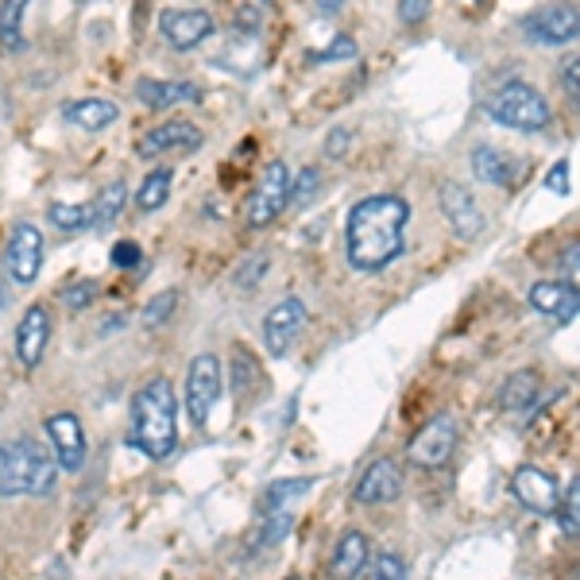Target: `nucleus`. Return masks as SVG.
<instances>
[{"label": "nucleus", "instance_id": "f257e3e1", "mask_svg": "<svg viewBox=\"0 0 580 580\" xmlns=\"http://www.w3.org/2000/svg\"><path fill=\"white\" fill-rule=\"evenodd\" d=\"M410 205L407 197L372 194L352 205L349 225H345V252L357 271H384L387 264L402 256L407 244Z\"/></svg>", "mask_w": 580, "mask_h": 580}, {"label": "nucleus", "instance_id": "f03ea898", "mask_svg": "<svg viewBox=\"0 0 580 580\" xmlns=\"http://www.w3.org/2000/svg\"><path fill=\"white\" fill-rule=\"evenodd\" d=\"M129 445L140 449L147 461H167L179 445V399H174L171 379H147L132 395V422H129Z\"/></svg>", "mask_w": 580, "mask_h": 580}, {"label": "nucleus", "instance_id": "7ed1b4c3", "mask_svg": "<svg viewBox=\"0 0 580 580\" xmlns=\"http://www.w3.org/2000/svg\"><path fill=\"white\" fill-rule=\"evenodd\" d=\"M59 461L55 452L44 449L35 437H12L0 445V495L16 499V495H51L59 484Z\"/></svg>", "mask_w": 580, "mask_h": 580}, {"label": "nucleus", "instance_id": "20e7f679", "mask_svg": "<svg viewBox=\"0 0 580 580\" xmlns=\"http://www.w3.org/2000/svg\"><path fill=\"white\" fill-rule=\"evenodd\" d=\"M487 117H492L495 124H504V129L537 132L554 120V112H549V101L537 94L534 86L511 77V82H504V86L487 97Z\"/></svg>", "mask_w": 580, "mask_h": 580}, {"label": "nucleus", "instance_id": "39448f33", "mask_svg": "<svg viewBox=\"0 0 580 580\" xmlns=\"http://www.w3.org/2000/svg\"><path fill=\"white\" fill-rule=\"evenodd\" d=\"M221 387H225L221 360H217L214 352H197L186 367V414L194 426H205V422H209L217 399H221Z\"/></svg>", "mask_w": 580, "mask_h": 580}, {"label": "nucleus", "instance_id": "423d86ee", "mask_svg": "<svg viewBox=\"0 0 580 580\" xmlns=\"http://www.w3.org/2000/svg\"><path fill=\"white\" fill-rule=\"evenodd\" d=\"M522 35H527L530 44H542V47L572 44V39H580V9L577 4H565V0L542 4L530 16H522Z\"/></svg>", "mask_w": 580, "mask_h": 580}, {"label": "nucleus", "instance_id": "0eeeda50", "mask_svg": "<svg viewBox=\"0 0 580 580\" xmlns=\"http://www.w3.org/2000/svg\"><path fill=\"white\" fill-rule=\"evenodd\" d=\"M287 205H290V171H287V162L279 159L259 174L256 190L247 197V209H244L247 229H267Z\"/></svg>", "mask_w": 580, "mask_h": 580}, {"label": "nucleus", "instance_id": "6e6552de", "mask_svg": "<svg viewBox=\"0 0 580 580\" xmlns=\"http://www.w3.org/2000/svg\"><path fill=\"white\" fill-rule=\"evenodd\" d=\"M306 317H310L306 302L294 299V294H290V299H279L271 310H267V317H264V345H267V352H271L275 360L287 357L290 345L299 341V334L306 329Z\"/></svg>", "mask_w": 580, "mask_h": 580}, {"label": "nucleus", "instance_id": "1a4fd4ad", "mask_svg": "<svg viewBox=\"0 0 580 580\" xmlns=\"http://www.w3.org/2000/svg\"><path fill=\"white\" fill-rule=\"evenodd\" d=\"M452 449H457V422H452L449 414H437V419L426 422V426L419 430V437L410 442L407 457H410V464H419V469H442L452 457Z\"/></svg>", "mask_w": 580, "mask_h": 580}, {"label": "nucleus", "instance_id": "9d476101", "mask_svg": "<svg viewBox=\"0 0 580 580\" xmlns=\"http://www.w3.org/2000/svg\"><path fill=\"white\" fill-rule=\"evenodd\" d=\"M47 442H51V452L62 472H77L86 464V430H82L77 414H70V410L51 414L47 419Z\"/></svg>", "mask_w": 580, "mask_h": 580}, {"label": "nucleus", "instance_id": "9b49d317", "mask_svg": "<svg viewBox=\"0 0 580 580\" xmlns=\"http://www.w3.org/2000/svg\"><path fill=\"white\" fill-rule=\"evenodd\" d=\"M159 32L174 51H194L214 35V16L205 9H167L159 16Z\"/></svg>", "mask_w": 580, "mask_h": 580}, {"label": "nucleus", "instance_id": "f8f14e48", "mask_svg": "<svg viewBox=\"0 0 580 580\" xmlns=\"http://www.w3.org/2000/svg\"><path fill=\"white\" fill-rule=\"evenodd\" d=\"M44 232L35 229L32 221H20L9 237V271L16 282L32 287L39 279V267H44Z\"/></svg>", "mask_w": 580, "mask_h": 580}, {"label": "nucleus", "instance_id": "ddd939ff", "mask_svg": "<svg viewBox=\"0 0 580 580\" xmlns=\"http://www.w3.org/2000/svg\"><path fill=\"white\" fill-rule=\"evenodd\" d=\"M511 492H515V499H519L527 511H534V515H549L554 519L557 515V504H561V492H557V480L549 476V472H542V469H519L515 472V480H511Z\"/></svg>", "mask_w": 580, "mask_h": 580}, {"label": "nucleus", "instance_id": "4468645a", "mask_svg": "<svg viewBox=\"0 0 580 580\" xmlns=\"http://www.w3.org/2000/svg\"><path fill=\"white\" fill-rule=\"evenodd\" d=\"M402 495V472L395 461H372L364 469V476L357 480V487H352V499L364 507H379V504H395Z\"/></svg>", "mask_w": 580, "mask_h": 580}, {"label": "nucleus", "instance_id": "2eb2a0df", "mask_svg": "<svg viewBox=\"0 0 580 580\" xmlns=\"http://www.w3.org/2000/svg\"><path fill=\"white\" fill-rule=\"evenodd\" d=\"M205 144V132L197 129L194 120H167V124H155L144 140H140L136 152L144 159L152 155H167V152H197Z\"/></svg>", "mask_w": 580, "mask_h": 580}, {"label": "nucleus", "instance_id": "dca6fc26", "mask_svg": "<svg viewBox=\"0 0 580 580\" xmlns=\"http://www.w3.org/2000/svg\"><path fill=\"white\" fill-rule=\"evenodd\" d=\"M442 214L452 225V232L464 240L484 232V214L476 209V197L461 186V182H445L442 186Z\"/></svg>", "mask_w": 580, "mask_h": 580}, {"label": "nucleus", "instance_id": "f3484780", "mask_svg": "<svg viewBox=\"0 0 580 580\" xmlns=\"http://www.w3.org/2000/svg\"><path fill=\"white\" fill-rule=\"evenodd\" d=\"M472 171H476V179L487 182V186H519V179L527 174V162L499 152V147L484 144L472 152Z\"/></svg>", "mask_w": 580, "mask_h": 580}, {"label": "nucleus", "instance_id": "a211bd4d", "mask_svg": "<svg viewBox=\"0 0 580 580\" xmlns=\"http://www.w3.org/2000/svg\"><path fill=\"white\" fill-rule=\"evenodd\" d=\"M47 341H51V314L47 306H32L24 317H20V329H16V357L24 367H35L44 360Z\"/></svg>", "mask_w": 580, "mask_h": 580}, {"label": "nucleus", "instance_id": "6ab92c4d", "mask_svg": "<svg viewBox=\"0 0 580 580\" xmlns=\"http://www.w3.org/2000/svg\"><path fill=\"white\" fill-rule=\"evenodd\" d=\"M136 97H140V105H147V109L162 112V109H174V105L197 101V97H202V89H197L194 82H162V77H140V82H136Z\"/></svg>", "mask_w": 580, "mask_h": 580}, {"label": "nucleus", "instance_id": "aec40b11", "mask_svg": "<svg viewBox=\"0 0 580 580\" xmlns=\"http://www.w3.org/2000/svg\"><path fill=\"white\" fill-rule=\"evenodd\" d=\"M62 120L82 132H105L120 120V109L109 97H82V101L62 105Z\"/></svg>", "mask_w": 580, "mask_h": 580}, {"label": "nucleus", "instance_id": "412c9836", "mask_svg": "<svg viewBox=\"0 0 580 580\" xmlns=\"http://www.w3.org/2000/svg\"><path fill=\"white\" fill-rule=\"evenodd\" d=\"M530 306H534L537 314L569 322L580 310V290L569 287V282H534V287H530Z\"/></svg>", "mask_w": 580, "mask_h": 580}, {"label": "nucleus", "instance_id": "4be33fe9", "mask_svg": "<svg viewBox=\"0 0 580 580\" xmlns=\"http://www.w3.org/2000/svg\"><path fill=\"white\" fill-rule=\"evenodd\" d=\"M367 557H372V546H367V537L360 530H345L337 537V549H334V561H329V572L334 577H357L364 572Z\"/></svg>", "mask_w": 580, "mask_h": 580}, {"label": "nucleus", "instance_id": "5701e85b", "mask_svg": "<svg viewBox=\"0 0 580 580\" xmlns=\"http://www.w3.org/2000/svg\"><path fill=\"white\" fill-rule=\"evenodd\" d=\"M27 9H32V0H0V47L9 55L27 51V39H24Z\"/></svg>", "mask_w": 580, "mask_h": 580}, {"label": "nucleus", "instance_id": "b1692460", "mask_svg": "<svg viewBox=\"0 0 580 580\" xmlns=\"http://www.w3.org/2000/svg\"><path fill=\"white\" fill-rule=\"evenodd\" d=\"M124 202H129V186H124V182H109V186L94 197V205H89V229L94 232L112 229V221L124 214Z\"/></svg>", "mask_w": 580, "mask_h": 580}, {"label": "nucleus", "instance_id": "393cba45", "mask_svg": "<svg viewBox=\"0 0 580 580\" xmlns=\"http://www.w3.org/2000/svg\"><path fill=\"white\" fill-rule=\"evenodd\" d=\"M537 391H542L537 372H515V376L504 384V391H499V407L511 410V414H527V410L537 402Z\"/></svg>", "mask_w": 580, "mask_h": 580}, {"label": "nucleus", "instance_id": "a878e982", "mask_svg": "<svg viewBox=\"0 0 580 580\" xmlns=\"http://www.w3.org/2000/svg\"><path fill=\"white\" fill-rule=\"evenodd\" d=\"M171 174H174L171 167H155L144 179V186H140V194H136V205L144 214H155V209L167 205V197H171Z\"/></svg>", "mask_w": 580, "mask_h": 580}, {"label": "nucleus", "instance_id": "bb28decb", "mask_svg": "<svg viewBox=\"0 0 580 580\" xmlns=\"http://www.w3.org/2000/svg\"><path fill=\"white\" fill-rule=\"evenodd\" d=\"M310 484L314 480H279V484H271L264 492V499H259V511H279V507H287L290 499H302V495L310 492Z\"/></svg>", "mask_w": 580, "mask_h": 580}, {"label": "nucleus", "instance_id": "cd10ccee", "mask_svg": "<svg viewBox=\"0 0 580 580\" xmlns=\"http://www.w3.org/2000/svg\"><path fill=\"white\" fill-rule=\"evenodd\" d=\"M259 519H264V527H259V534H256V546H259V549L279 546L282 537L290 534V527H294V515H290L287 507H279V511L259 515Z\"/></svg>", "mask_w": 580, "mask_h": 580}, {"label": "nucleus", "instance_id": "c85d7f7f", "mask_svg": "<svg viewBox=\"0 0 580 580\" xmlns=\"http://www.w3.org/2000/svg\"><path fill=\"white\" fill-rule=\"evenodd\" d=\"M174 310H179V290L171 287V290H162V294H155V299L140 310V325H144V329H159V325L171 322Z\"/></svg>", "mask_w": 580, "mask_h": 580}, {"label": "nucleus", "instance_id": "c756f323", "mask_svg": "<svg viewBox=\"0 0 580 580\" xmlns=\"http://www.w3.org/2000/svg\"><path fill=\"white\" fill-rule=\"evenodd\" d=\"M47 221L62 232H82V229H89V209L86 205L55 202V205H47Z\"/></svg>", "mask_w": 580, "mask_h": 580}, {"label": "nucleus", "instance_id": "7c9ffc66", "mask_svg": "<svg viewBox=\"0 0 580 580\" xmlns=\"http://www.w3.org/2000/svg\"><path fill=\"white\" fill-rule=\"evenodd\" d=\"M554 519H561V527L569 530V534H580V476L561 492V504H557Z\"/></svg>", "mask_w": 580, "mask_h": 580}, {"label": "nucleus", "instance_id": "2f4dec72", "mask_svg": "<svg viewBox=\"0 0 580 580\" xmlns=\"http://www.w3.org/2000/svg\"><path fill=\"white\" fill-rule=\"evenodd\" d=\"M97 294H101V287H97L94 279H77V282H70V287H62V306L77 314V310L94 306Z\"/></svg>", "mask_w": 580, "mask_h": 580}, {"label": "nucleus", "instance_id": "473e14b6", "mask_svg": "<svg viewBox=\"0 0 580 580\" xmlns=\"http://www.w3.org/2000/svg\"><path fill=\"white\" fill-rule=\"evenodd\" d=\"M317 186H322V179H317L314 167H306V171L290 174V205H306L310 197L317 194Z\"/></svg>", "mask_w": 580, "mask_h": 580}, {"label": "nucleus", "instance_id": "72a5a7b5", "mask_svg": "<svg viewBox=\"0 0 580 580\" xmlns=\"http://www.w3.org/2000/svg\"><path fill=\"white\" fill-rule=\"evenodd\" d=\"M367 572L376 580H402L407 577V565H402V557L399 554H379V557H372V565H364Z\"/></svg>", "mask_w": 580, "mask_h": 580}, {"label": "nucleus", "instance_id": "f704fd0d", "mask_svg": "<svg viewBox=\"0 0 580 580\" xmlns=\"http://www.w3.org/2000/svg\"><path fill=\"white\" fill-rule=\"evenodd\" d=\"M337 59H357V44H352L349 35L334 39V44L325 47L322 55H310V62H314V67H322V62H337Z\"/></svg>", "mask_w": 580, "mask_h": 580}, {"label": "nucleus", "instance_id": "c9c22d12", "mask_svg": "<svg viewBox=\"0 0 580 580\" xmlns=\"http://www.w3.org/2000/svg\"><path fill=\"white\" fill-rule=\"evenodd\" d=\"M561 89H565V97L572 101V109H580V55H577V59L565 62V70H561Z\"/></svg>", "mask_w": 580, "mask_h": 580}, {"label": "nucleus", "instance_id": "e433bc0d", "mask_svg": "<svg viewBox=\"0 0 580 580\" xmlns=\"http://www.w3.org/2000/svg\"><path fill=\"white\" fill-rule=\"evenodd\" d=\"M140 244H132V240H120V244H112V267H120V271H132V267H140Z\"/></svg>", "mask_w": 580, "mask_h": 580}, {"label": "nucleus", "instance_id": "4c0bfd02", "mask_svg": "<svg viewBox=\"0 0 580 580\" xmlns=\"http://www.w3.org/2000/svg\"><path fill=\"white\" fill-rule=\"evenodd\" d=\"M430 9H434V0H399V20L414 27L430 16Z\"/></svg>", "mask_w": 580, "mask_h": 580}, {"label": "nucleus", "instance_id": "58836bf2", "mask_svg": "<svg viewBox=\"0 0 580 580\" xmlns=\"http://www.w3.org/2000/svg\"><path fill=\"white\" fill-rule=\"evenodd\" d=\"M561 275L569 279V287L580 290V240H572V244L561 252Z\"/></svg>", "mask_w": 580, "mask_h": 580}, {"label": "nucleus", "instance_id": "ea45409f", "mask_svg": "<svg viewBox=\"0 0 580 580\" xmlns=\"http://www.w3.org/2000/svg\"><path fill=\"white\" fill-rule=\"evenodd\" d=\"M232 372H237V379H232V391L244 399V395H247V376H252V357H244V352H240V357L232 360Z\"/></svg>", "mask_w": 580, "mask_h": 580}, {"label": "nucleus", "instance_id": "a19ab883", "mask_svg": "<svg viewBox=\"0 0 580 580\" xmlns=\"http://www.w3.org/2000/svg\"><path fill=\"white\" fill-rule=\"evenodd\" d=\"M546 186L554 190V194H569V162H557L554 171H549V179H546Z\"/></svg>", "mask_w": 580, "mask_h": 580}, {"label": "nucleus", "instance_id": "79ce46f5", "mask_svg": "<svg viewBox=\"0 0 580 580\" xmlns=\"http://www.w3.org/2000/svg\"><path fill=\"white\" fill-rule=\"evenodd\" d=\"M237 27H240V32H259V12L247 9V4H240V9H237Z\"/></svg>", "mask_w": 580, "mask_h": 580}, {"label": "nucleus", "instance_id": "37998d69", "mask_svg": "<svg viewBox=\"0 0 580 580\" xmlns=\"http://www.w3.org/2000/svg\"><path fill=\"white\" fill-rule=\"evenodd\" d=\"M345 140H349V132H334V136H329V144H325V152H329V155H334V159H337V155H341L345 147H349V144H345Z\"/></svg>", "mask_w": 580, "mask_h": 580}, {"label": "nucleus", "instance_id": "c03bdc74", "mask_svg": "<svg viewBox=\"0 0 580 580\" xmlns=\"http://www.w3.org/2000/svg\"><path fill=\"white\" fill-rule=\"evenodd\" d=\"M314 9L322 12V16H337V12L345 9V0H314Z\"/></svg>", "mask_w": 580, "mask_h": 580}, {"label": "nucleus", "instance_id": "a18cd8bd", "mask_svg": "<svg viewBox=\"0 0 580 580\" xmlns=\"http://www.w3.org/2000/svg\"><path fill=\"white\" fill-rule=\"evenodd\" d=\"M9 302H12V299H9V290H4V282H0V310L9 306Z\"/></svg>", "mask_w": 580, "mask_h": 580}, {"label": "nucleus", "instance_id": "49530a36", "mask_svg": "<svg viewBox=\"0 0 580 580\" xmlns=\"http://www.w3.org/2000/svg\"><path fill=\"white\" fill-rule=\"evenodd\" d=\"M264 4H271V0H264Z\"/></svg>", "mask_w": 580, "mask_h": 580}]
</instances>
